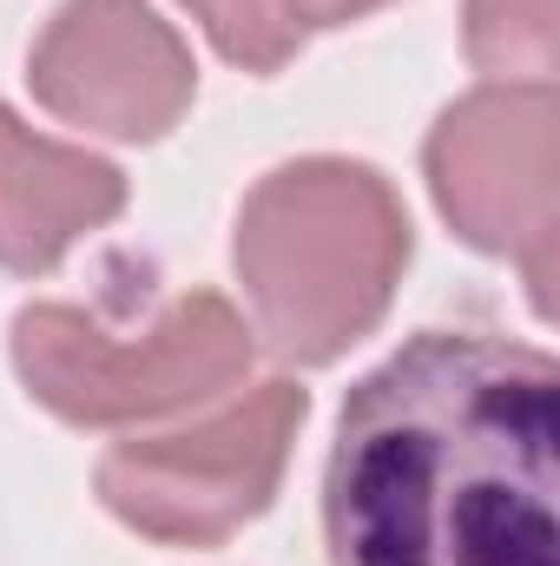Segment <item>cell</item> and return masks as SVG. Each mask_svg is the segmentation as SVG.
<instances>
[{
    "mask_svg": "<svg viewBox=\"0 0 560 566\" xmlns=\"http://www.w3.org/2000/svg\"><path fill=\"white\" fill-rule=\"evenodd\" d=\"M554 363L422 329L370 369L323 468L330 566H560Z\"/></svg>",
    "mask_w": 560,
    "mask_h": 566,
    "instance_id": "1",
    "label": "cell"
},
{
    "mask_svg": "<svg viewBox=\"0 0 560 566\" xmlns=\"http://www.w3.org/2000/svg\"><path fill=\"white\" fill-rule=\"evenodd\" d=\"M409 264V218L383 171L350 158L278 165L238 211V277L271 356L317 369L370 336Z\"/></svg>",
    "mask_w": 560,
    "mask_h": 566,
    "instance_id": "2",
    "label": "cell"
},
{
    "mask_svg": "<svg viewBox=\"0 0 560 566\" xmlns=\"http://www.w3.org/2000/svg\"><path fill=\"white\" fill-rule=\"evenodd\" d=\"M13 369L53 416L120 428L231 389L251 369V336L218 290L165 303L152 329H113L73 303H33L13 316Z\"/></svg>",
    "mask_w": 560,
    "mask_h": 566,
    "instance_id": "3",
    "label": "cell"
},
{
    "mask_svg": "<svg viewBox=\"0 0 560 566\" xmlns=\"http://www.w3.org/2000/svg\"><path fill=\"white\" fill-rule=\"evenodd\" d=\"M428 191L442 218L495 258H515L541 316H554L560 244V99L554 80L481 86L428 133Z\"/></svg>",
    "mask_w": 560,
    "mask_h": 566,
    "instance_id": "4",
    "label": "cell"
},
{
    "mask_svg": "<svg viewBox=\"0 0 560 566\" xmlns=\"http://www.w3.org/2000/svg\"><path fill=\"white\" fill-rule=\"evenodd\" d=\"M303 409L310 396L297 382H258L211 422L120 441L100 461V501L152 541L211 547L238 534L251 514H265V501L278 494Z\"/></svg>",
    "mask_w": 560,
    "mask_h": 566,
    "instance_id": "5",
    "label": "cell"
},
{
    "mask_svg": "<svg viewBox=\"0 0 560 566\" xmlns=\"http://www.w3.org/2000/svg\"><path fill=\"white\" fill-rule=\"evenodd\" d=\"M33 99L106 139H165L191 106V53L145 0H66L33 46Z\"/></svg>",
    "mask_w": 560,
    "mask_h": 566,
    "instance_id": "6",
    "label": "cell"
},
{
    "mask_svg": "<svg viewBox=\"0 0 560 566\" xmlns=\"http://www.w3.org/2000/svg\"><path fill=\"white\" fill-rule=\"evenodd\" d=\"M120 205L126 178L106 158L40 139L0 106V271H53L86 231L113 224Z\"/></svg>",
    "mask_w": 560,
    "mask_h": 566,
    "instance_id": "7",
    "label": "cell"
},
{
    "mask_svg": "<svg viewBox=\"0 0 560 566\" xmlns=\"http://www.w3.org/2000/svg\"><path fill=\"white\" fill-rule=\"evenodd\" d=\"M468 60L501 73V86L548 80L560 60L554 0H468Z\"/></svg>",
    "mask_w": 560,
    "mask_h": 566,
    "instance_id": "8",
    "label": "cell"
},
{
    "mask_svg": "<svg viewBox=\"0 0 560 566\" xmlns=\"http://www.w3.org/2000/svg\"><path fill=\"white\" fill-rule=\"evenodd\" d=\"M205 33L218 40L225 60H238L245 73H278L297 53V33L278 20V0H185Z\"/></svg>",
    "mask_w": 560,
    "mask_h": 566,
    "instance_id": "9",
    "label": "cell"
},
{
    "mask_svg": "<svg viewBox=\"0 0 560 566\" xmlns=\"http://www.w3.org/2000/svg\"><path fill=\"white\" fill-rule=\"evenodd\" d=\"M376 7H390V0H278V20L290 33H303V27H350Z\"/></svg>",
    "mask_w": 560,
    "mask_h": 566,
    "instance_id": "10",
    "label": "cell"
}]
</instances>
